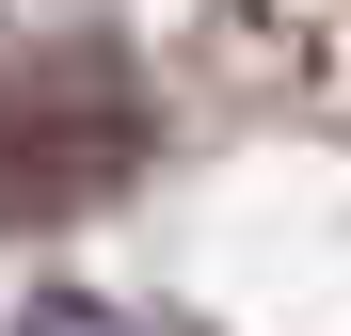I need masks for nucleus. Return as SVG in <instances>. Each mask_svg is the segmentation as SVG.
Wrapping results in <instances>:
<instances>
[{"label":"nucleus","mask_w":351,"mask_h":336,"mask_svg":"<svg viewBox=\"0 0 351 336\" xmlns=\"http://www.w3.org/2000/svg\"><path fill=\"white\" fill-rule=\"evenodd\" d=\"M144 177V96L128 65H48L0 96V224H64L96 192H128Z\"/></svg>","instance_id":"1"},{"label":"nucleus","mask_w":351,"mask_h":336,"mask_svg":"<svg viewBox=\"0 0 351 336\" xmlns=\"http://www.w3.org/2000/svg\"><path fill=\"white\" fill-rule=\"evenodd\" d=\"M16 336H128V304H96V289H48V304H32Z\"/></svg>","instance_id":"2"}]
</instances>
